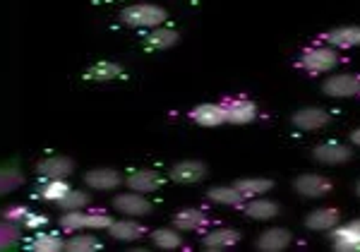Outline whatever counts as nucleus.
<instances>
[{
  "label": "nucleus",
  "mask_w": 360,
  "mask_h": 252,
  "mask_svg": "<svg viewBox=\"0 0 360 252\" xmlns=\"http://www.w3.org/2000/svg\"><path fill=\"white\" fill-rule=\"evenodd\" d=\"M75 171H77V163L70 159V156H60V154L46 156V159L37 163V175L41 180H53V178L68 180Z\"/></svg>",
  "instance_id": "obj_5"
},
{
  "label": "nucleus",
  "mask_w": 360,
  "mask_h": 252,
  "mask_svg": "<svg viewBox=\"0 0 360 252\" xmlns=\"http://www.w3.org/2000/svg\"><path fill=\"white\" fill-rule=\"evenodd\" d=\"M106 233L113 240H120V243H132V240L144 238V226L137 224V221H111V226L106 228Z\"/></svg>",
  "instance_id": "obj_19"
},
{
  "label": "nucleus",
  "mask_w": 360,
  "mask_h": 252,
  "mask_svg": "<svg viewBox=\"0 0 360 252\" xmlns=\"http://www.w3.org/2000/svg\"><path fill=\"white\" fill-rule=\"evenodd\" d=\"M58 207L63 209V212H72V209H84L91 204V195L84 190H77V187H70V190L58 199Z\"/></svg>",
  "instance_id": "obj_28"
},
{
  "label": "nucleus",
  "mask_w": 360,
  "mask_h": 252,
  "mask_svg": "<svg viewBox=\"0 0 360 252\" xmlns=\"http://www.w3.org/2000/svg\"><path fill=\"white\" fill-rule=\"evenodd\" d=\"M291 245V233L286 228H269L257 238V250L262 252H281Z\"/></svg>",
  "instance_id": "obj_18"
},
{
  "label": "nucleus",
  "mask_w": 360,
  "mask_h": 252,
  "mask_svg": "<svg viewBox=\"0 0 360 252\" xmlns=\"http://www.w3.org/2000/svg\"><path fill=\"white\" fill-rule=\"evenodd\" d=\"M322 92L327 96H353V94L360 92V80L353 77V75H334L322 84Z\"/></svg>",
  "instance_id": "obj_11"
},
{
  "label": "nucleus",
  "mask_w": 360,
  "mask_h": 252,
  "mask_svg": "<svg viewBox=\"0 0 360 252\" xmlns=\"http://www.w3.org/2000/svg\"><path fill=\"white\" fill-rule=\"evenodd\" d=\"M351 142L360 146V130H353V134H351Z\"/></svg>",
  "instance_id": "obj_37"
},
{
  "label": "nucleus",
  "mask_w": 360,
  "mask_h": 252,
  "mask_svg": "<svg viewBox=\"0 0 360 252\" xmlns=\"http://www.w3.org/2000/svg\"><path fill=\"white\" fill-rule=\"evenodd\" d=\"M233 187L245 199H250V197H259V195H264V192H269L271 187H274V183L266 178H243V180H236Z\"/></svg>",
  "instance_id": "obj_24"
},
{
  "label": "nucleus",
  "mask_w": 360,
  "mask_h": 252,
  "mask_svg": "<svg viewBox=\"0 0 360 252\" xmlns=\"http://www.w3.org/2000/svg\"><path fill=\"white\" fill-rule=\"evenodd\" d=\"M111 216L106 214H84V209H72V212H63V216L58 219L60 228L75 233V231H84V228H103L106 231L111 226Z\"/></svg>",
  "instance_id": "obj_2"
},
{
  "label": "nucleus",
  "mask_w": 360,
  "mask_h": 252,
  "mask_svg": "<svg viewBox=\"0 0 360 252\" xmlns=\"http://www.w3.org/2000/svg\"><path fill=\"white\" fill-rule=\"evenodd\" d=\"M336 252H360V240H334Z\"/></svg>",
  "instance_id": "obj_34"
},
{
  "label": "nucleus",
  "mask_w": 360,
  "mask_h": 252,
  "mask_svg": "<svg viewBox=\"0 0 360 252\" xmlns=\"http://www.w3.org/2000/svg\"><path fill=\"white\" fill-rule=\"evenodd\" d=\"M27 250L32 252H63L65 250V238H60L58 233H37L27 243Z\"/></svg>",
  "instance_id": "obj_23"
},
{
  "label": "nucleus",
  "mask_w": 360,
  "mask_h": 252,
  "mask_svg": "<svg viewBox=\"0 0 360 252\" xmlns=\"http://www.w3.org/2000/svg\"><path fill=\"white\" fill-rule=\"evenodd\" d=\"M207 197L212 199V202H219V204H231V207H236V204L245 202V197H243L240 192H238L236 187H231V185H219V187H212V190L207 192Z\"/></svg>",
  "instance_id": "obj_31"
},
{
  "label": "nucleus",
  "mask_w": 360,
  "mask_h": 252,
  "mask_svg": "<svg viewBox=\"0 0 360 252\" xmlns=\"http://www.w3.org/2000/svg\"><path fill=\"white\" fill-rule=\"evenodd\" d=\"M168 20V13L161 5L152 3H137V5H127L120 10V22L130 29H154L161 27Z\"/></svg>",
  "instance_id": "obj_1"
},
{
  "label": "nucleus",
  "mask_w": 360,
  "mask_h": 252,
  "mask_svg": "<svg viewBox=\"0 0 360 252\" xmlns=\"http://www.w3.org/2000/svg\"><path fill=\"white\" fill-rule=\"evenodd\" d=\"M25 240V226L17 221L0 219V252L17 250Z\"/></svg>",
  "instance_id": "obj_16"
},
{
  "label": "nucleus",
  "mask_w": 360,
  "mask_h": 252,
  "mask_svg": "<svg viewBox=\"0 0 360 252\" xmlns=\"http://www.w3.org/2000/svg\"><path fill=\"white\" fill-rule=\"evenodd\" d=\"M348 228H351L353 233H358L360 236V219H356V221H351V224H348Z\"/></svg>",
  "instance_id": "obj_36"
},
{
  "label": "nucleus",
  "mask_w": 360,
  "mask_h": 252,
  "mask_svg": "<svg viewBox=\"0 0 360 252\" xmlns=\"http://www.w3.org/2000/svg\"><path fill=\"white\" fill-rule=\"evenodd\" d=\"M125 185L135 192H154V190H161L166 185V178L161 173L152 171V168H139V171H130L125 175Z\"/></svg>",
  "instance_id": "obj_7"
},
{
  "label": "nucleus",
  "mask_w": 360,
  "mask_h": 252,
  "mask_svg": "<svg viewBox=\"0 0 360 252\" xmlns=\"http://www.w3.org/2000/svg\"><path fill=\"white\" fill-rule=\"evenodd\" d=\"M152 243L161 250H176L183 245V238H180L173 228H156L152 233Z\"/></svg>",
  "instance_id": "obj_32"
},
{
  "label": "nucleus",
  "mask_w": 360,
  "mask_h": 252,
  "mask_svg": "<svg viewBox=\"0 0 360 252\" xmlns=\"http://www.w3.org/2000/svg\"><path fill=\"white\" fill-rule=\"evenodd\" d=\"M240 240V233L236 228H219V231H212L209 236L202 238V248L205 250H229L238 245Z\"/></svg>",
  "instance_id": "obj_20"
},
{
  "label": "nucleus",
  "mask_w": 360,
  "mask_h": 252,
  "mask_svg": "<svg viewBox=\"0 0 360 252\" xmlns=\"http://www.w3.org/2000/svg\"><path fill=\"white\" fill-rule=\"evenodd\" d=\"M312 154H315V159L319 163H332V166H336V163H344L351 159L353 151L339 142H327V144H319Z\"/></svg>",
  "instance_id": "obj_21"
},
{
  "label": "nucleus",
  "mask_w": 360,
  "mask_h": 252,
  "mask_svg": "<svg viewBox=\"0 0 360 252\" xmlns=\"http://www.w3.org/2000/svg\"><path fill=\"white\" fill-rule=\"evenodd\" d=\"M101 248L96 236H86V233L75 231L72 236L65 238V250L68 252H94Z\"/></svg>",
  "instance_id": "obj_30"
},
{
  "label": "nucleus",
  "mask_w": 360,
  "mask_h": 252,
  "mask_svg": "<svg viewBox=\"0 0 360 252\" xmlns=\"http://www.w3.org/2000/svg\"><path fill=\"white\" fill-rule=\"evenodd\" d=\"M180 41V34L176 29H159L154 27L152 32L147 34V37L142 39V49L147 51V53H154V51H166V49H173Z\"/></svg>",
  "instance_id": "obj_10"
},
{
  "label": "nucleus",
  "mask_w": 360,
  "mask_h": 252,
  "mask_svg": "<svg viewBox=\"0 0 360 252\" xmlns=\"http://www.w3.org/2000/svg\"><path fill=\"white\" fill-rule=\"evenodd\" d=\"M336 63H339V56L334 49H312L303 58V65L310 73H327V70L336 68Z\"/></svg>",
  "instance_id": "obj_13"
},
{
  "label": "nucleus",
  "mask_w": 360,
  "mask_h": 252,
  "mask_svg": "<svg viewBox=\"0 0 360 252\" xmlns=\"http://www.w3.org/2000/svg\"><path fill=\"white\" fill-rule=\"evenodd\" d=\"M171 180L178 185H197L207 178V166L202 161H180L171 168Z\"/></svg>",
  "instance_id": "obj_8"
},
{
  "label": "nucleus",
  "mask_w": 360,
  "mask_h": 252,
  "mask_svg": "<svg viewBox=\"0 0 360 252\" xmlns=\"http://www.w3.org/2000/svg\"><path fill=\"white\" fill-rule=\"evenodd\" d=\"M336 221H339V212L336 209H315L312 214H307L305 226L312 228V231H327V228H334Z\"/></svg>",
  "instance_id": "obj_27"
},
{
  "label": "nucleus",
  "mask_w": 360,
  "mask_h": 252,
  "mask_svg": "<svg viewBox=\"0 0 360 252\" xmlns=\"http://www.w3.org/2000/svg\"><path fill=\"white\" fill-rule=\"evenodd\" d=\"M226 122L231 125H245V122H252L257 118V106L252 101H231L226 103Z\"/></svg>",
  "instance_id": "obj_17"
},
{
  "label": "nucleus",
  "mask_w": 360,
  "mask_h": 252,
  "mask_svg": "<svg viewBox=\"0 0 360 252\" xmlns=\"http://www.w3.org/2000/svg\"><path fill=\"white\" fill-rule=\"evenodd\" d=\"M27 183L25 171H22L20 156H10V159L0 161V199L13 195Z\"/></svg>",
  "instance_id": "obj_4"
},
{
  "label": "nucleus",
  "mask_w": 360,
  "mask_h": 252,
  "mask_svg": "<svg viewBox=\"0 0 360 252\" xmlns=\"http://www.w3.org/2000/svg\"><path fill=\"white\" fill-rule=\"evenodd\" d=\"M22 226L25 228H41V226H46L49 224V219H46L44 214H34V212H27V216L25 219L20 221Z\"/></svg>",
  "instance_id": "obj_33"
},
{
  "label": "nucleus",
  "mask_w": 360,
  "mask_h": 252,
  "mask_svg": "<svg viewBox=\"0 0 360 252\" xmlns=\"http://www.w3.org/2000/svg\"><path fill=\"white\" fill-rule=\"evenodd\" d=\"M293 187H295V192H298V195L317 199V197L327 195V192L332 190V183H329L327 178H322V175L305 173V175H298V178H295Z\"/></svg>",
  "instance_id": "obj_9"
},
{
  "label": "nucleus",
  "mask_w": 360,
  "mask_h": 252,
  "mask_svg": "<svg viewBox=\"0 0 360 252\" xmlns=\"http://www.w3.org/2000/svg\"><path fill=\"white\" fill-rule=\"evenodd\" d=\"M245 216L255 221H269L278 216V204L269 202V199H255V202L245 204Z\"/></svg>",
  "instance_id": "obj_25"
},
{
  "label": "nucleus",
  "mask_w": 360,
  "mask_h": 252,
  "mask_svg": "<svg viewBox=\"0 0 360 252\" xmlns=\"http://www.w3.org/2000/svg\"><path fill=\"white\" fill-rule=\"evenodd\" d=\"M118 77H125V70L113 61H98L91 68H86L82 75L84 82H113Z\"/></svg>",
  "instance_id": "obj_12"
},
{
  "label": "nucleus",
  "mask_w": 360,
  "mask_h": 252,
  "mask_svg": "<svg viewBox=\"0 0 360 252\" xmlns=\"http://www.w3.org/2000/svg\"><path fill=\"white\" fill-rule=\"evenodd\" d=\"M209 224V216L200 209H183L173 216V226L180 228V231H200Z\"/></svg>",
  "instance_id": "obj_22"
},
{
  "label": "nucleus",
  "mask_w": 360,
  "mask_h": 252,
  "mask_svg": "<svg viewBox=\"0 0 360 252\" xmlns=\"http://www.w3.org/2000/svg\"><path fill=\"white\" fill-rule=\"evenodd\" d=\"M111 204L115 212H120L123 216H132V219H142V216H149L154 212V204L149 202L142 192H135V190L115 195L111 199Z\"/></svg>",
  "instance_id": "obj_3"
},
{
  "label": "nucleus",
  "mask_w": 360,
  "mask_h": 252,
  "mask_svg": "<svg viewBox=\"0 0 360 252\" xmlns=\"http://www.w3.org/2000/svg\"><path fill=\"white\" fill-rule=\"evenodd\" d=\"M70 185L68 180H63V178H53V180H44V185L41 187H37V195L41 197V199H46V202H58L65 192L70 190Z\"/></svg>",
  "instance_id": "obj_29"
},
{
  "label": "nucleus",
  "mask_w": 360,
  "mask_h": 252,
  "mask_svg": "<svg viewBox=\"0 0 360 252\" xmlns=\"http://www.w3.org/2000/svg\"><path fill=\"white\" fill-rule=\"evenodd\" d=\"M82 183L89 187V190L96 192H108L115 190V187L125 185V175L115 168H91L82 175Z\"/></svg>",
  "instance_id": "obj_6"
},
{
  "label": "nucleus",
  "mask_w": 360,
  "mask_h": 252,
  "mask_svg": "<svg viewBox=\"0 0 360 252\" xmlns=\"http://www.w3.org/2000/svg\"><path fill=\"white\" fill-rule=\"evenodd\" d=\"M27 212H29L27 207H10L8 212H3V219H8V221H17V224H20V221L27 216Z\"/></svg>",
  "instance_id": "obj_35"
},
{
  "label": "nucleus",
  "mask_w": 360,
  "mask_h": 252,
  "mask_svg": "<svg viewBox=\"0 0 360 252\" xmlns=\"http://www.w3.org/2000/svg\"><path fill=\"white\" fill-rule=\"evenodd\" d=\"M329 46H339V49H351V46H360V27H341L327 34Z\"/></svg>",
  "instance_id": "obj_26"
},
{
  "label": "nucleus",
  "mask_w": 360,
  "mask_h": 252,
  "mask_svg": "<svg viewBox=\"0 0 360 252\" xmlns=\"http://www.w3.org/2000/svg\"><path fill=\"white\" fill-rule=\"evenodd\" d=\"M190 118L202 127H219L226 122V108L219 106V103H200V106L190 113Z\"/></svg>",
  "instance_id": "obj_14"
},
{
  "label": "nucleus",
  "mask_w": 360,
  "mask_h": 252,
  "mask_svg": "<svg viewBox=\"0 0 360 252\" xmlns=\"http://www.w3.org/2000/svg\"><path fill=\"white\" fill-rule=\"evenodd\" d=\"M329 120H332L329 113L322 108H300V111H295L291 118V122L298 130H317V127L327 125Z\"/></svg>",
  "instance_id": "obj_15"
},
{
  "label": "nucleus",
  "mask_w": 360,
  "mask_h": 252,
  "mask_svg": "<svg viewBox=\"0 0 360 252\" xmlns=\"http://www.w3.org/2000/svg\"><path fill=\"white\" fill-rule=\"evenodd\" d=\"M356 192H358V197H360V180H358V185H356Z\"/></svg>",
  "instance_id": "obj_38"
}]
</instances>
